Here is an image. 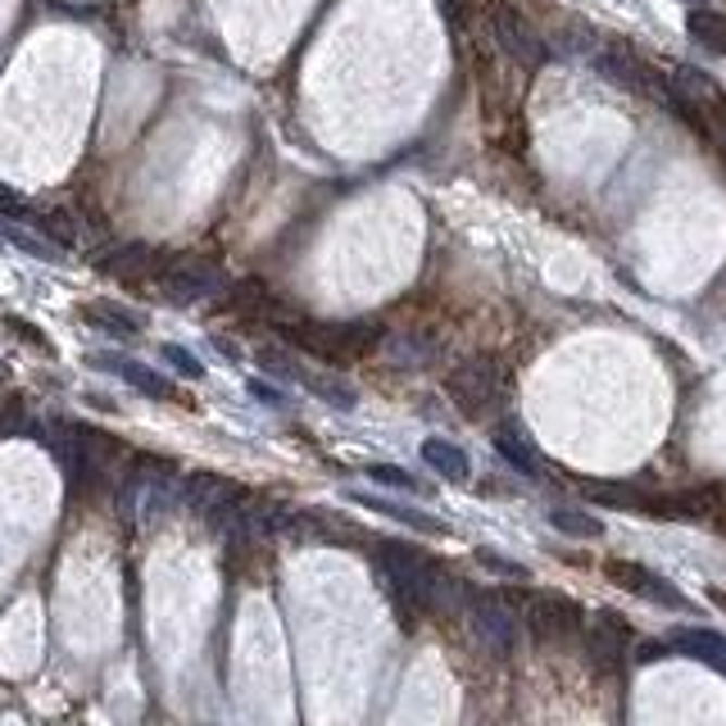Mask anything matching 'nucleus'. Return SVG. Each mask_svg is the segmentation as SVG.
<instances>
[{
  "label": "nucleus",
  "instance_id": "obj_1",
  "mask_svg": "<svg viewBox=\"0 0 726 726\" xmlns=\"http://www.w3.org/2000/svg\"><path fill=\"white\" fill-rule=\"evenodd\" d=\"M287 336L309 350V354H318L327 363H346V359H363V354H373L381 346V336L386 327L373 323V318H359V323H300L291 318L287 323Z\"/></svg>",
  "mask_w": 726,
  "mask_h": 726
},
{
  "label": "nucleus",
  "instance_id": "obj_2",
  "mask_svg": "<svg viewBox=\"0 0 726 726\" xmlns=\"http://www.w3.org/2000/svg\"><path fill=\"white\" fill-rule=\"evenodd\" d=\"M446 391L454 396V404L468 413V418H481V413L496 404V396H500V368H496V359H468V363H459V368L450 373V381H446Z\"/></svg>",
  "mask_w": 726,
  "mask_h": 726
},
{
  "label": "nucleus",
  "instance_id": "obj_3",
  "mask_svg": "<svg viewBox=\"0 0 726 726\" xmlns=\"http://www.w3.org/2000/svg\"><path fill=\"white\" fill-rule=\"evenodd\" d=\"M218 287H223L218 268L191 264V259H173V264L160 273V291H164V300H173V304H200V300H210Z\"/></svg>",
  "mask_w": 726,
  "mask_h": 726
},
{
  "label": "nucleus",
  "instance_id": "obj_4",
  "mask_svg": "<svg viewBox=\"0 0 726 726\" xmlns=\"http://www.w3.org/2000/svg\"><path fill=\"white\" fill-rule=\"evenodd\" d=\"M527 627H531V636H540V640L573 636V631L581 627V609L567 600V594L536 590V594H527Z\"/></svg>",
  "mask_w": 726,
  "mask_h": 726
},
{
  "label": "nucleus",
  "instance_id": "obj_5",
  "mask_svg": "<svg viewBox=\"0 0 726 726\" xmlns=\"http://www.w3.org/2000/svg\"><path fill=\"white\" fill-rule=\"evenodd\" d=\"M468 622H473V631L481 636L486 650H496V654L513 650L517 622H513V613H509L504 600H496V594H468Z\"/></svg>",
  "mask_w": 726,
  "mask_h": 726
},
{
  "label": "nucleus",
  "instance_id": "obj_6",
  "mask_svg": "<svg viewBox=\"0 0 726 726\" xmlns=\"http://www.w3.org/2000/svg\"><path fill=\"white\" fill-rule=\"evenodd\" d=\"M604 573H609V581H617L622 590L644 594V600H654V604H663V609H686V594H681L677 586H672V581H663L659 573H650V567H640V563L609 559V563H604Z\"/></svg>",
  "mask_w": 726,
  "mask_h": 726
},
{
  "label": "nucleus",
  "instance_id": "obj_7",
  "mask_svg": "<svg viewBox=\"0 0 726 726\" xmlns=\"http://www.w3.org/2000/svg\"><path fill=\"white\" fill-rule=\"evenodd\" d=\"M496 41H500L523 68H540V64H544V41L531 33V23H527L523 14L496 10Z\"/></svg>",
  "mask_w": 726,
  "mask_h": 726
},
{
  "label": "nucleus",
  "instance_id": "obj_8",
  "mask_svg": "<svg viewBox=\"0 0 726 726\" xmlns=\"http://www.w3.org/2000/svg\"><path fill=\"white\" fill-rule=\"evenodd\" d=\"M594 68H600L609 83L627 87V91H654L650 68H644L627 46H600V50H594Z\"/></svg>",
  "mask_w": 726,
  "mask_h": 726
},
{
  "label": "nucleus",
  "instance_id": "obj_9",
  "mask_svg": "<svg viewBox=\"0 0 726 726\" xmlns=\"http://www.w3.org/2000/svg\"><path fill=\"white\" fill-rule=\"evenodd\" d=\"M586 644H590V654L600 659V663H617L622 654H627V644H631V627L613 609H600V613L590 617Z\"/></svg>",
  "mask_w": 726,
  "mask_h": 726
},
{
  "label": "nucleus",
  "instance_id": "obj_10",
  "mask_svg": "<svg viewBox=\"0 0 726 726\" xmlns=\"http://www.w3.org/2000/svg\"><path fill=\"white\" fill-rule=\"evenodd\" d=\"M91 363H100V368L118 373L127 386H137V391H146V396H154V400H173V386H168V377H160V373L141 368V363H133V359H118V354H91Z\"/></svg>",
  "mask_w": 726,
  "mask_h": 726
},
{
  "label": "nucleus",
  "instance_id": "obj_11",
  "mask_svg": "<svg viewBox=\"0 0 726 726\" xmlns=\"http://www.w3.org/2000/svg\"><path fill=\"white\" fill-rule=\"evenodd\" d=\"M423 463H427L431 473L446 477V481H468V473H473L468 454H463L459 446H450V440H440V436L423 440Z\"/></svg>",
  "mask_w": 726,
  "mask_h": 726
},
{
  "label": "nucleus",
  "instance_id": "obj_12",
  "mask_svg": "<svg viewBox=\"0 0 726 726\" xmlns=\"http://www.w3.org/2000/svg\"><path fill=\"white\" fill-rule=\"evenodd\" d=\"M83 318H91L96 327H105V331H118V336H133V331L146 327V318L137 314V309H123V304H114V300H91V304L83 309Z\"/></svg>",
  "mask_w": 726,
  "mask_h": 726
},
{
  "label": "nucleus",
  "instance_id": "obj_13",
  "mask_svg": "<svg viewBox=\"0 0 726 726\" xmlns=\"http://www.w3.org/2000/svg\"><path fill=\"white\" fill-rule=\"evenodd\" d=\"M359 504H368V509H377V513H386V517H396V523H404V527H413V531H427V536H446L450 527L440 523V517H431V513H418V509H404V504H396V500H373V496H354Z\"/></svg>",
  "mask_w": 726,
  "mask_h": 726
},
{
  "label": "nucleus",
  "instance_id": "obj_14",
  "mask_svg": "<svg viewBox=\"0 0 726 726\" xmlns=\"http://www.w3.org/2000/svg\"><path fill=\"white\" fill-rule=\"evenodd\" d=\"M300 386H304V391H314L318 400L336 404V409H354V404H359L354 386L341 381V377H331V373H309V368H300Z\"/></svg>",
  "mask_w": 726,
  "mask_h": 726
},
{
  "label": "nucleus",
  "instance_id": "obj_15",
  "mask_svg": "<svg viewBox=\"0 0 726 726\" xmlns=\"http://www.w3.org/2000/svg\"><path fill=\"white\" fill-rule=\"evenodd\" d=\"M386 354H391L400 368H423L427 359H436V341L423 336V331H400V336L386 341Z\"/></svg>",
  "mask_w": 726,
  "mask_h": 726
},
{
  "label": "nucleus",
  "instance_id": "obj_16",
  "mask_svg": "<svg viewBox=\"0 0 726 726\" xmlns=\"http://www.w3.org/2000/svg\"><path fill=\"white\" fill-rule=\"evenodd\" d=\"M686 33L704 50H713V55H726V14H717V10H690Z\"/></svg>",
  "mask_w": 726,
  "mask_h": 726
},
{
  "label": "nucleus",
  "instance_id": "obj_17",
  "mask_svg": "<svg viewBox=\"0 0 726 726\" xmlns=\"http://www.w3.org/2000/svg\"><path fill=\"white\" fill-rule=\"evenodd\" d=\"M672 644L686 650L690 659H704L713 667H726V640L713 636V631H677V636H672Z\"/></svg>",
  "mask_w": 726,
  "mask_h": 726
},
{
  "label": "nucleus",
  "instance_id": "obj_18",
  "mask_svg": "<svg viewBox=\"0 0 726 726\" xmlns=\"http://www.w3.org/2000/svg\"><path fill=\"white\" fill-rule=\"evenodd\" d=\"M496 450L513 463L517 473H527V477H536V473H540V454L531 450V440H527V436H517L513 427H504V431L496 436Z\"/></svg>",
  "mask_w": 726,
  "mask_h": 726
},
{
  "label": "nucleus",
  "instance_id": "obj_19",
  "mask_svg": "<svg viewBox=\"0 0 726 726\" xmlns=\"http://www.w3.org/2000/svg\"><path fill=\"white\" fill-rule=\"evenodd\" d=\"M550 527L563 531V536H577V540H600L604 536L600 517H590L581 509H550Z\"/></svg>",
  "mask_w": 726,
  "mask_h": 726
},
{
  "label": "nucleus",
  "instance_id": "obj_20",
  "mask_svg": "<svg viewBox=\"0 0 726 726\" xmlns=\"http://www.w3.org/2000/svg\"><path fill=\"white\" fill-rule=\"evenodd\" d=\"M368 477H373L377 486H396V490H409V496H431V490H427L418 477H409L404 468H396V463H373V468H368Z\"/></svg>",
  "mask_w": 726,
  "mask_h": 726
},
{
  "label": "nucleus",
  "instance_id": "obj_21",
  "mask_svg": "<svg viewBox=\"0 0 726 726\" xmlns=\"http://www.w3.org/2000/svg\"><path fill=\"white\" fill-rule=\"evenodd\" d=\"M160 354H164V359L173 363V368H177L182 377H191V381H196V377H204V363H200V359H196L191 350H182V346H164Z\"/></svg>",
  "mask_w": 726,
  "mask_h": 726
},
{
  "label": "nucleus",
  "instance_id": "obj_22",
  "mask_svg": "<svg viewBox=\"0 0 726 726\" xmlns=\"http://www.w3.org/2000/svg\"><path fill=\"white\" fill-rule=\"evenodd\" d=\"M477 563L490 567V573L513 577V581H523V577H527V567H523V563H513V559H504V554H490V550H477Z\"/></svg>",
  "mask_w": 726,
  "mask_h": 726
},
{
  "label": "nucleus",
  "instance_id": "obj_23",
  "mask_svg": "<svg viewBox=\"0 0 726 726\" xmlns=\"http://www.w3.org/2000/svg\"><path fill=\"white\" fill-rule=\"evenodd\" d=\"M250 391L264 400V404H281V391H273V386H264V381H250Z\"/></svg>",
  "mask_w": 726,
  "mask_h": 726
}]
</instances>
